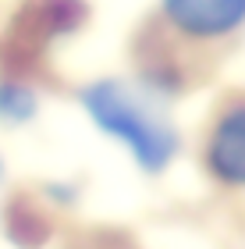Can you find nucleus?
<instances>
[{"label":"nucleus","instance_id":"20e7f679","mask_svg":"<svg viewBox=\"0 0 245 249\" xmlns=\"http://www.w3.org/2000/svg\"><path fill=\"white\" fill-rule=\"evenodd\" d=\"M39 114V96L25 82H0V121L4 124H29Z\"/></svg>","mask_w":245,"mask_h":249},{"label":"nucleus","instance_id":"f257e3e1","mask_svg":"<svg viewBox=\"0 0 245 249\" xmlns=\"http://www.w3.org/2000/svg\"><path fill=\"white\" fill-rule=\"evenodd\" d=\"M79 104L103 135L125 146L131 164L146 175H163L181 150V135L163 114L160 96L125 78H96L79 93Z\"/></svg>","mask_w":245,"mask_h":249},{"label":"nucleus","instance_id":"7ed1b4c3","mask_svg":"<svg viewBox=\"0 0 245 249\" xmlns=\"http://www.w3.org/2000/svg\"><path fill=\"white\" fill-rule=\"evenodd\" d=\"M203 164L217 185L245 189V104H231L217 114L203 146Z\"/></svg>","mask_w":245,"mask_h":249},{"label":"nucleus","instance_id":"39448f33","mask_svg":"<svg viewBox=\"0 0 245 249\" xmlns=\"http://www.w3.org/2000/svg\"><path fill=\"white\" fill-rule=\"evenodd\" d=\"M0 178H4V160H0Z\"/></svg>","mask_w":245,"mask_h":249},{"label":"nucleus","instance_id":"f03ea898","mask_svg":"<svg viewBox=\"0 0 245 249\" xmlns=\"http://www.w3.org/2000/svg\"><path fill=\"white\" fill-rule=\"evenodd\" d=\"M160 15L178 36L213 43L245 25V0H160Z\"/></svg>","mask_w":245,"mask_h":249}]
</instances>
